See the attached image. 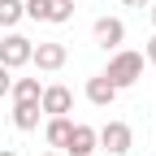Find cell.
<instances>
[{
	"label": "cell",
	"mask_w": 156,
	"mask_h": 156,
	"mask_svg": "<svg viewBox=\"0 0 156 156\" xmlns=\"http://www.w3.org/2000/svg\"><path fill=\"white\" fill-rule=\"evenodd\" d=\"M104 78H108L117 91L134 87V83L143 78V56H139V52H130V48H117V52L108 56V69H104Z\"/></svg>",
	"instance_id": "6da1fadb"
},
{
	"label": "cell",
	"mask_w": 156,
	"mask_h": 156,
	"mask_svg": "<svg viewBox=\"0 0 156 156\" xmlns=\"http://www.w3.org/2000/svg\"><path fill=\"white\" fill-rule=\"evenodd\" d=\"M95 143L108 147L113 156H126V152L134 147V130H130L126 122H104L100 130H95Z\"/></svg>",
	"instance_id": "7a4b0ae2"
},
{
	"label": "cell",
	"mask_w": 156,
	"mask_h": 156,
	"mask_svg": "<svg viewBox=\"0 0 156 156\" xmlns=\"http://www.w3.org/2000/svg\"><path fill=\"white\" fill-rule=\"evenodd\" d=\"M30 39L26 35H17V30H9L5 39H0V65L5 69H22V65H30Z\"/></svg>",
	"instance_id": "3957f363"
},
{
	"label": "cell",
	"mask_w": 156,
	"mask_h": 156,
	"mask_svg": "<svg viewBox=\"0 0 156 156\" xmlns=\"http://www.w3.org/2000/svg\"><path fill=\"white\" fill-rule=\"evenodd\" d=\"M65 61H69V48H65V44H56V39H48V44H35V48H30V65H35V69H44V74L65 69Z\"/></svg>",
	"instance_id": "277c9868"
},
{
	"label": "cell",
	"mask_w": 156,
	"mask_h": 156,
	"mask_svg": "<svg viewBox=\"0 0 156 156\" xmlns=\"http://www.w3.org/2000/svg\"><path fill=\"white\" fill-rule=\"evenodd\" d=\"M39 108H44V117H69L74 113V91L61 87V83H52L39 91Z\"/></svg>",
	"instance_id": "5b68a950"
},
{
	"label": "cell",
	"mask_w": 156,
	"mask_h": 156,
	"mask_svg": "<svg viewBox=\"0 0 156 156\" xmlns=\"http://www.w3.org/2000/svg\"><path fill=\"white\" fill-rule=\"evenodd\" d=\"M91 35H95V44L100 48H122V39H126V22L122 17H95L91 22Z\"/></svg>",
	"instance_id": "8992f818"
},
{
	"label": "cell",
	"mask_w": 156,
	"mask_h": 156,
	"mask_svg": "<svg viewBox=\"0 0 156 156\" xmlns=\"http://www.w3.org/2000/svg\"><path fill=\"white\" fill-rule=\"evenodd\" d=\"M65 152H69V156H95V126L74 122L69 139H65Z\"/></svg>",
	"instance_id": "52a82bcc"
},
{
	"label": "cell",
	"mask_w": 156,
	"mask_h": 156,
	"mask_svg": "<svg viewBox=\"0 0 156 156\" xmlns=\"http://www.w3.org/2000/svg\"><path fill=\"white\" fill-rule=\"evenodd\" d=\"M39 117H44V108H39V100H17V104H13V126L22 130V134L39 130Z\"/></svg>",
	"instance_id": "ba28073f"
},
{
	"label": "cell",
	"mask_w": 156,
	"mask_h": 156,
	"mask_svg": "<svg viewBox=\"0 0 156 156\" xmlns=\"http://www.w3.org/2000/svg\"><path fill=\"white\" fill-rule=\"evenodd\" d=\"M87 100H91L95 108H108V104L117 100V87L108 83L104 74H95V78H87Z\"/></svg>",
	"instance_id": "9c48e42d"
},
{
	"label": "cell",
	"mask_w": 156,
	"mask_h": 156,
	"mask_svg": "<svg viewBox=\"0 0 156 156\" xmlns=\"http://www.w3.org/2000/svg\"><path fill=\"white\" fill-rule=\"evenodd\" d=\"M69 130H74V122H69V117H48V126H44V139H48V147H65Z\"/></svg>",
	"instance_id": "30bf717a"
},
{
	"label": "cell",
	"mask_w": 156,
	"mask_h": 156,
	"mask_svg": "<svg viewBox=\"0 0 156 156\" xmlns=\"http://www.w3.org/2000/svg\"><path fill=\"white\" fill-rule=\"evenodd\" d=\"M26 17V9H22V0H0V30H13L17 22Z\"/></svg>",
	"instance_id": "8fae6325"
},
{
	"label": "cell",
	"mask_w": 156,
	"mask_h": 156,
	"mask_svg": "<svg viewBox=\"0 0 156 156\" xmlns=\"http://www.w3.org/2000/svg\"><path fill=\"white\" fill-rule=\"evenodd\" d=\"M39 78H13V87H9V95H13V104L17 100H39Z\"/></svg>",
	"instance_id": "7c38bea8"
},
{
	"label": "cell",
	"mask_w": 156,
	"mask_h": 156,
	"mask_svg": "<svg viewBox=\"0 0 156 156\" xmlns=\"http://www.w3.org/2000/svg\"><path fill=\"white\" fill-rule=\"evenodd\" d=\"M74 17V0H48V22L52 26H65Z\"/></svg>",
	"instance_id": "4fadbf2b"
},
{
	"label": "cell",
	"mask_w": 156,
	"mask_h": 156,
	"mask_svg": "<svg viewBox=\"0 0 156 156\" xmlns=\"http://www.w3.org/2000/svg\"><path fill=\"white\" fill-rule=\"evenodd\" d=\"M22 9L30 22H48V0H22Z\"/></svg>",
	"instance_id": "5bb4252c"
},
{
	"label": "cell",
	"mask_w": 156,
	"mask_h": 156,
	"mask_svg": "<svg viewBox=\"0 0 156 156\" xmlns=\"http://www.w3.org/2000/svg\"><path fill=\"white\" fill-rule=\"evenodd\" d=\"M9 87H13V69H5V65H0V100L9 95Z\"/></svg>",
	"instance_id": "9a60e30c"
},
{
	"label": "cell",
	"mask_w": 156,
	"mask_h": 156,
	"mask_svg": "<svg viewBox=\"0 0 156 156\" xmlns=\"http://www.w3.org/2000/svg\"><path fill=\"white\" fill-rule=\"evenodd\" d=\"M122 5H126V9H147L152 0H122Z\"/></svg>",
	"instance_id": "2e32d148"
},
{
	"label": "cell",
	"mask_w": 156,
	"mask_h": 156,
	"mask_svg": "<svg viewBox=\"0 0 156 156\" xmlns=\"http://www.w3.org/2000/svg\"><path fill=\"white\" fill-rule=\"evenodd\" d=\"M147 61H152V65H156V35H152V39H147Z\"/></svg>",
	"instance_id": "e0dca14e"
},
{
	"label": "cell",
	"mask_w": 156,
	"mask_h": 156,
	"mask_svg": "<svg viewBox=\"0 0 156 156\" xmlns=\"http://www.w3.org/2000/svg\"><path fill=\"white\" fill-rule=\"evenodd\" d=\"M147 13H152V26H156V0H152V5H147Z\"/></svg>",
	"instance_id": "ac0fdd59"
},
{
	"label": "cell",
	"mask_w": 156,
	"mask_h": 156,
	"mask_svg": "<svg viewBox=\"0 0 156 156\" xmlns=\"http://www.w3.org/2000/svg\"><path fill=\"white\" fill-rule=\"evenodd\" d=\"M0 156H17V152H9V147H0Z\"/></svg>",
	"instance_id": "d6986e66"
},
{
	"label": "cell",
	"mask_w": 156,
	"mask_h": 156,
	"mask_svg": "<svg viewBox=\"0 0 156 156\" xmlns=\"http://www.w3.org/2000/svg\"><path fill=\"white\" fill-rule=\"evenodd\" d=\"M44 156H56V152H44Z\"/></svg>",
	"instance_id": "ffe728a7"
}]
</instances>
